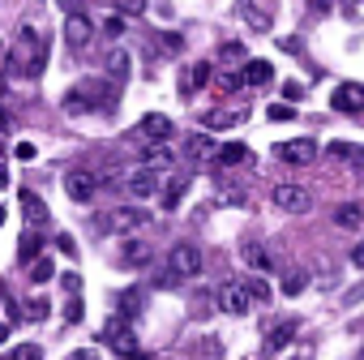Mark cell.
<instances>
[{
    "label": "cell",
    "mask_w": 364,
    "mask_h": 360,
    "mask_svg": "<svg viewBox=\"0 0 364 360\" xmlns=\"http://www.w3.org/2000/svg\"><path fill=\"white\" fill-rule=\"evenodd\" d=\"M43 60H48V48H43V35L31 26V22H22V31H18V39H14V48H9V73L14 78H39L43 73Z\"/></svg>",
    "instance_id": "1"
},
{
    "label": "cell",
    "mask_w": 364,
    "mask_h": 360,
    "mask_svg": "<svg viewBox=\"0 0 364 360\" xmlns=\"http://www.w3.org/2000/svg\"><path fill=\"white\" fill-rule=\"evenodd\" d=\"M103 343H107L112 351H120V356H133V351H137V334H133V322H129L124 313H112V317L103 322Z\"/></svg>",
    "instance_id": "2"
},
{
    "label": "cell",
    "mask_w": 364,
    "mask_h": 360,
    "mask_svg": "<svg viewBox=\"0 0 364 360\" xmlns=\"http://www.w3.org/2000/svg\"><path fill=\"white\" fill-rule=\"evenodd\" d=\"M167 266L176 270V279H198L202 275V249L193 245V240H180V245H171V253H167Z\"/></svg>",
    "instance_id": "3"
},
{
    "label": "cell",
    "mask_w": 364,
    "mask_h": 360,
    "mask_svg": "<svg viewBox=\"0 0 364 360\" xmlns=\"http://www.w3.org/2000/svg\"><path fill=\"white\" fill-rule=\"evenodd\" d=\"M274 159L287 163V167H313V159H317V142H313V137L279 142V146H274Z\"/></svg>",
    "instance_id": "4"
},
{
    "label": "cell",
    "mask_w": 364,
    "mask_h": 360,
    "mask_svg": "<svg viewBox=\"0 0 364 360\" xmlns=\"http://www.w3.org/2000/svg\"><path fill=\"white\" fill-rule=\"evenodd\" d=\"M274 206L279 211H287V215H309L313 211V194L304 189V185H274Z\"/></svg>",
    "instance_id": "5"
},
{
    "label": "cell",
    "mask_w": 364,
    "mask_h": 360,
    "mask_svg": "<svg viewBox=\"0 0 364 360\" xmlns=\"http://www.w3.org/2000/svg\"><path fill=\"white\" fill-rule=\"evenodd\" d=\"M150 223V215L141 206H116L103 215V232H141Z\"/></svg>",
    "instance_id": "6"
},
{
    "label": "cell",
    "mask_w": 364,
    "mask_h": 360,
    "mask_svg": "<svg viewBox=\"0 0 364 360\" xmlns=\"http://www.w3.org/2000/svg\"><path fill=\"white\" fill-rule=\"evenodd\" d=\"M65 194H69L73 202L90 206V202L99 198V176H95V171H82V167H73V171L65 176Z\"/></svg>",
    "instance_id": "7"
},
{
    "label": "cell",
    "mask_w": 364,
    "mask_h": 360,
    "mask_svg": "<svg viewBox=\"0 0 364 360\" xmlns=\"http://www.w3.org/2000/svg\"><path fill=\"white\" fill-rule=\"evenodd\" d=\"M90 39H95V22H90V14H82V9L65 14V43H69L73 52H82Z\"/></svg>",
    "instance_id": "8"
},
{
    "label": "cell",
    "mask_w": 364,
    "mask_h": 360,
    "mask_svg": "<svg viewBox=\"0 0 364 360\" xmlns=\"http://www.w3.org/2000/svg\"><path fill=\"white\" fill-rule=\"evenodd\" d=\"M330 107L347 112V116H364V86L360 82H338L334 95H330Z\"/></svg>",
    "instance_id": "9"
},
{
    "label": "cell",
    "mask_w": 364,
    "mask_h": 360,
    "mask_svg": "<svg viewBox=\"0 0 364 360\" xmlns=\"http://www.w3.org/2000/svg\"><path fill=\"white\" fill-rule=\"evenodd\" d=\"M249 305H253V300H249V292H245V283H240V279H228V283L219 287V309H223V313L245 317V313H249Z\"/></svg>",
    "instance_id": "10"
},
{
    "label": "cell",
    "mask_w": 364,
    "mask_h": 360,
    "mask_svg": "<svg viewBox=\"0 0 364 360\" xmlns=\"http://www.w3.org/2000/svg\"><path fill=\"white\" fill-rule=\"evenodd\" d=\"M129 73H133V56H129L124 48H112V52H107V78H103V82H107L112 90H124Z\"/></svg>",
    "instance_id": "11"
},
{
    "label": "cell",
    "mask_w": 364,
    "mask_h": 360,
    "mask_svg": "<svg viewBox=\"0 0 364 360\" xmlns=\"http://www.w3.org/2000/svg\"><path fill=\"white\" fill-rule=\"evenodd\" d=\"M296 334V322H279V326H266V339H262V351L266 356H279Z\"/></svg>",
    "instance_id": "12"
},
{
    "label": "cell",
    "mask_w": 364,
    "mask_h": 360,
    "mask_svg": "<svg viewBox=\"0 0 364 360\" xmlns=\"http://www.w3.org/2000/svg\"><path fill=\"white\" fill-rule=\"evenodd\" d=\"M129 194H133V198H141V202H146V198H154V194H159V171L137 167V171L129 176Z\"/></svg>",
    "instance_id": "13"
},
{
    "label": "cell",
    "mask_w": 364,
    "mask_h": 360,
    "mask_svg": "<svg viewBox=\"0 0 364 360\" xmlns=\"http://www.w3.org/2000/svg\"><path fill=\"white\" fill-rule=\"evenodd\" d=\"M137 129H141V137H146V142H167V137H171V120H167L163 112L141 116V120H137Z\"/></svg>",
    "instance_id": "14"
},
{
    "label": "cell",
    "mask_w": 364,
    "mask_h": 360,
    "mask_svg": "<svg viewBox=\"0 0 364 360\" xmlns=\"http://www.w3.org/2000/svg\"><path fill=\"white\" fill-rule=\"evenodd\" d=\"M215 150H219V146H215L210 129H206V133H193V137L185 142V154H189V163H210V159H215Z\"/></svg>",
    "instance_id": "15"
},
{
    "label": "cell",
    "mask_w": 364,
    "mask_h": 360,
    "mask_svg": "<svg viewBox=\"0 0 364 360\" xmlns=\"http://www.w3.org/2000/svg\"><path fill=\"white\" fill-rule=\"evenodd\" d=\"M215 163L219 167H245V163H253V150L245 142H228V146L215 150Z\"/></svg>",
    "instance_id": "16"
},
{
    "label": "cell",
    "mask_w": 364,
    "mask_h": 360,
    "mask_svg": "<svg viewBox=\"0 0 364 360\" xmlns=\"http://www.w3.org/2000/svg\"><path fill=\"white\" fill-rule=\"evenodd\" d=\"M120 262H124L129 270H141V266H150V245H146V240H129V245L120 249Z\"/></svg>",
    "instance_id": "17"
},
{
    "label": "cell",
    "mask_w": 364,
    "mask_h": 360,
    "mask_svg": "<svg viewBox=\"0 0 364 360\" xmlns=\"http://www.w3.org/2000/svg\"><path fill=\"white\" fill-rule=\"evenodd\" d=\"M210 78H215L210 60H198V65H193V69L185 73V82H180V86H185V95H198V90H202V86H206Z\"/></svg>",
    "instance_id": "18"
},
{
    "label": "cell",
    "mask_w": 364,
    "mask_h": 360,
    "mask_svg": "<svg viewBox=\"0 0 364 360\" xmlns=\"http://www.w3.org/2000/svg\"><path fill=\"white\" fill-rule=\"evenodd\" d=\"M240 78H245L249 86H266V82L274 78V65H270V60H245Z\"/></svg>",
    "instance_id": "19"
},
{
    "label": "cell",
    "mask_w": 364,
    "mask_h": 360,
    "mask_svg": "<svg viewBox=\"0 0 364 360\" xmlns=\"http://www.w3.org/2000/svg\"><path fill=\"white\" fill-rule=\"evenodd\" d=\"M171 163H176V154H171L167 142H150V146H146V167H150V171H163V167H171Z\"/></svg>",
    "instance_id": "20"
},
{
    "label": "cell",
    "mask_w": 364,
    "mask_h": 360,
    "mask_svg": "<svg viewBox=\"0 0 364 360\" xmlns=\"http://www.w3.org/2000/svg\"><path fill=\"white\" fill-rule=\"evenodd\" d=\"M240 253H245V262H249V266H253L257 275H266V270H279V266L270 262V253H266V249H262L257 240H249V245H240Z\"/></svg>",
    "instance_id": "21"
},
{
    "label": "cell",
    "mask_w": 364,
    "mask_h": 360,
    "mask_svg": "<svg viewBox=\"0 0 364 360\" xmlns=\"http://www.w3.org/2000/svg\"><path fill=\"white\" fill-rule=\"evenodd\" d=\"M236 14H240V18H245L257 35H266V31H270V14H266V9H257L253 0H240V9H236Z\"/></svg>",
    "instance_id": "22"
},
{
    "label": "cell",
    "mask_w": 364,
    "mask_h": 360,
    "mask_svg": "<svg viewBox=\"0 0 364 360\" xmlns=\"http://www.w3.org/2000/svg\"><path fill=\"white\" fill-rule=\"evenodd\" d=\"M22 211H26V228H39V223H48V206L31 194V189H22Z\"/></svg>",
    "instance_id": "23"
},
{
    "label": "cell",
    "mask_w": 364,
    "mask_h": 360,
    "mask_svg": "<svg viewBox=\"0 0 364 360\" xmlns=\"http://www.w3.org/2000/svg\"><path fill=\"white\" fill-rule=\"evenodd\" d=\"M26 266H31V283H35V287L56 279V262H52V258H43V253H39V258H31Z\"/></svg>",
    "instance_id": "24"
},
{
    "label": "cell",
    "mask_w": 364,
    "mask_h": 360,
    "mask_svg": "<svg viewBox=\"0 0 364 360\" xmlns=\"http://www.w3.org/2000/svg\"><path fill=\"white\" fill-rule=\"evenodd\" d=\"M240 283H245V292H249V300H257V305H266V300H274V292H270V283H266V279H262L257 270H253V275H245Z\"/></svg>",
    "instance_id": "25"
},
{
    "label": "cell",
    "mask_w": 364,
    "mask_h": 360,
    "mask_svg": "<svg viewBox=\"0 0 364 360\" xmlns=\"http://www.w3.org/2000/svg\"><path fill=\"white\" fill-rule=\"evenodd\" d=\"M185 194H189V176L171 180V185L163 189V206H167V211H176V206H180V198H185Z\"/></svg>",
    "instance_id": "26"
},
{
    "label": "cell",
    "mask_w": 364,
    "mask_h": 360,
    "mask_svg": "<svg viewBox=\"0 0 364 360\" xmlns=\"http://www.w3.org/2000/svg\"><path fill=\"white\" fill-rule=\"evenodd\" d=\"M95 31H103L107 39H120V35H124V14H107V18H103Z\"/></svg>",
    "instance_id": "27"
},
{
    "label": "cell",
    "mask_w": 364,
    "mask_h": 360,
    "mask_svg": "<svg viewBox=\"0 0 364 360\" xmlns=\"http://www.w3.org/2000/svg\"><path fill=\"white\" fill-rule=\"evenodd\" d=\"M360 219H364V215H360V206H338V211H334V223H338V228H347V232H351V228H360Z\"/></svg>",
    "instance_id": "28"
},
{
    "label": "cell",
    "mask_w": 364,
    "mask_h": 360,
    "mask_svg": "<svg viewBox=\"0 0 364 360\" xmlns=\"http://www.w3.org/2000/svg\"><path fill=\"white\" fill-rule=\"evenodd\" d=\"M304 287H309V275H304V270H287V275H283V292H287V296H300Z\"/></svg>",
    "instance_id": "29"
},
{
    "label": "cell",
    "mask_w": 364,
    "mask_h": 360,
    "mask_svg": "<svg viewBox=\"0 0 364 360\" xmlns=\"http://www.w3.org/2000/svg\"><path fill=\"white\" fill-rule=\"evenodd\" d=\"M330 154L334 159H351V163H364V150L351 146V142H330Z\"/></svg>",
    "instance_id": "30"
},
{
    "label": "cell",
    "mask_w": 364,
    "mask_h": 360,
    "mask_svg": "<svg viewBox=\"0 0 364 360\" xmlns=\"http://www.w3.org/2000/svg\"><path fill=\"white\" fill-rule=\"evenodd\" d=\"M35 249H39V232H35V228H26V232H22V245H18V258H22V262H31V258H35Z\"/></svg>",
    "instance_id": "31"
},
{
    "label": "cell",
    "mask_w": 364,
    "mask_h": 360,
    "mask_svg": "<svg viewBox=\"0 0 364 360\" xmlns=\"http://www.w3.org/2000/svg\"><path fill=\"white\" fill-rule=\"evenodd\" d=\"M43 351H39V343H18L9 356H0V360H39Z\"/></svg>",
    "instance_id": "32"
},
{
    "label": "cell",
    "mask_w": 364,
    "mask_h": 360,
    "mask_svg": "<svg viewBox=\"0 0 364 360\" xmlns=\"http://www.w3.org/2000/svg\"><path fill=\"white\" fill-rule=\"evenodd\" d=\"M236 120H240V112H210L202 125H206V129H228V125H236Z\"/></svg>",
    "instance_id": "33"
},
{
    "label": "cell",
    "mask_w": 364,
    "mask_h": 360,
    "mask_svg": "<svg viewBox=\"0 0 364 360\" xmlns=\"http://www.w3.org/2000/svg\"><path fill=\"white\" fill-rule=\"evenodd\" d=\"M137 309H141V292H124V296H120V305H116V313H124L129 322H133V313H137Z\"/></svg>",
    "instance_id": "34"
},
{
    "label": "cell",
    "mask_w": 364,
    "mask_h": 360,
    "mask_svg": "<svg viewBox=\"0 0 364 360\" xmlns=\"http://www.w3.org/2000/svg\"><path fill=\"white\" fill-rule=\"evenodd\" d=\"M219 60H232V65H245L249 56H245V43H223L219 48Z\"/></svg>",
    "instance_id": "35"
},
{
    "label": "cell",
    "mask_w": 364,
    "mask_h": 360,
    "mask_svg": "<svg viewBox=\"0 0 364 360\" xmlns=\"http://www.w3.org/2000/svg\"><path fill=\"white\" fill-rule=\"evenodd\" d=\"M266 116H270L274 125H279V120H291V116H296V103H287V99H283V103H270Z\"/></svg>",
    "instance_id": "36"
},
{
    "label": "cell",
    "mask_w": 364,
    "mask_h": 360,
    "mask_svg": "<svg viewBox=\"0 0 364 360\" xmlns=\"http://www.w3.org/2000/svg\"><path fill=\"white\" fill-rule=\"evenodd\" d=\"M159 48H163V52H171V56H176V52H180V48H185V39H180V35H171V31H159Z\"/></svg>",
    "instance_id": "37"
},
{
    "label": "cell",
    "mask_w": 364,
    "mask_h": 360,
    "mask_svg": "<svg viewBox=\"0 0 364 360\" xmlns=\"http://www.w3.org/2000/svg\"><path fill=\"white\" fill-rule=\"evenodd\" d=\"M146 5H150V0H116V14H146Z\"/></svg>",
    "instance_id": "38"
},
{
    "label": "cell",
    "mask_w": 364,
    "mask_h": 360,
    "mask_svg": "<svg viewBox=\"0 0 364 360\" xmlns=\"http://www.w3.org/2000/svg\"><path fill=\"white\" fill-rule=\"evenodd\" d=\"M215 82H219L223 90H240V86H245V78H240V73H215Z\"/></svg>",
    "instance_id": "39"
},
{
    "label": "cell",
    "mask_w": 364,
    "mask_h": 360,
    "mask_svg": "<svg viewBox=\"0 0 364 360\" xmlns=\"http://www.w3.org/2000/svg\"><path fill=\"white\" fill-rule=\"evenodd\" d=\"M283 99H287V103H300V99H304V86H300V82H283Z\"/></svg>",
    "instance_id": "40"
},
{
    "label": "cell",
    "mask_w": 364,
    "mask_h": 360,
    "mask_svg": "<svg viewBox=\"0 0 364 360\" xmlns=\"http://www.w3.org/2000/svg\"><path fill=\"white\" fill-rule=\"evenodd\" d=\"M82 313H86V305H82V300H77V292H73V300L65 305V317H69V322H82Z\"/></svg>",
    "instance_id": "41"
},
{
    "label": "cell",
    "mask_w": 364,
    "mask_h": 360,
    "mask_svg": "<svg viewBox=\"0 0 364 360\" xmlns=\"http://www.w3.org/2000/svg\"><path fill=\"white\" fill-rule=\"evenodd\" d=\"M56 249H60L65 258H77V240H73V236H60V240H56Z\"/></svg>",
    "instance_id": "42"
},
{
    "label": "cell",
    "mask_w": 364,
    "mask_h": 360,
    "mask_svg": "<svg viewBox=\"0 0 364 360\" xmlns=\"http://www.w3.org/2000/svg\"><path fill=\"white\" fill-rule=\"evenodd\" d=\"M351 266H355V270H364V240H355V245H351Z\"/></svg>",
    "instance_id": "43"
},
{
    "label": "cell",
    "mask_w": 364,
    "mask_h": 360,
    "mask_svg": "<svg viewBox=\"0 0 364 360\" xmlns=\"http://www.w3.org/2000/svg\"><path fill=\"white\" fill-rule=\"evenodd\" d=\"M14 154H18V159H35V146H31V142H18Z\"/></svg>",
    "instance_id": "44"
},
{
    "label": "cell",
    "mask_w": 364,
    "mask_h": 360,
    "mask_svg": "<svg viewBox=\"0 0 364 360\" xmlns=\"http://www.w3.org/2000/svg\"><path fill=\"white\" fill-rule=\"evenodd\" d=\"M309 9H313V14H326V9H330V0H309Z\"/></svg>",
    "instance_id": "45"
},
{
    "label": "cell",
    "mask_w": 364,
    "mask_h": 360,
    "mask_svg": "<svg viewBox=\"0 0 364 360\" xmlns=\"http://www.w3.org/2000/svg\"><path fill=\"white\" fill-rule=\"evenodd\" d=\"M9 334H14V330H9V322H0V347L9 343Z\"/></svg>",
    "instance_id": "46"
},
{
    "label": "cell",
    "mask_w": 364,
    "mask_h": 360,
    "mask_svg": "<svg viewBox=\"0 0 364 360\" xmlns=\"http://www.w3.org/2000/svg\"><path fill=\"white\" fill-rule=\"evenodd\" d=\"M69 360H95V351H90V347H82V351H73Z\"/></svg>",
    "instance_id": "47"
},
{
    "label": "cell",
    "mask_w": 364,
    "mask_h": 360,
    "mask_svg": "<svg viewBox=\"0 0 364 360\" xmlns=\"http://www.w3.org/2000/svg\"><path fill=\"white\" fill-rule=\"evenodd\" d=\"M5 129H9V112H5V107H0V133H5Z\"/></svg>",
    "instance_id": "48"
},
{
    "label": "cell",
    "mask_w": 364,
    "mask_h": 360,
    "mask_svg": "<svg viewBox=\"0 0 364 360\" xmlns=\"http://www.w3.org/2000/svg\"><path fill=\"white\" fill-rule=\"evenodd\" d=\"M124 360H154L150 351H133V356H124Z\"/></svg>",
    "instance_id": "49"
},
{
    "label": "cell",
    "mask_w": 364,
    "mask_h": 360,
    "mask_svg": "<svg viewBox=\"0 0 364 360\" xmlns=\"http://www.w3.org/2000/svg\"><path fill=\"white\" fill-rule=\"evenodd\" d=\"M9 185V171H5V163H0V189H5Z\"/></svg>",
    "instance_id": "50"
},
{
    "label": "cell",
    "mask_w": 364,
    "mask_h": 360,
    "mask_svg": "<svg viewBox=\"0 0 364 360\" xmlns=\"http://www.w3.org/2000/svg\"><path fill=\"white\" fill-rule=\"evenodd\" d=\"M0 228H5V206H0Z\"/></svg>",
    "instance_id": "51"
},
{
    "label": "cell",
    "mask_w": 364,
    "mask_h": 360,
    "mask_svg": "<svg viewBox=\"0 0 364 360\" xmlns=\"http://www.w3.org/2000/svg\"><path fill=\"white\" fill-rule=\"evenodd\" d=\"M291 360H309V356H291Z\"/></svg>",
    "instance_id": "52"
},
{
    "label": "cell",
    "mask_w": 364,
    "mask_h": 360,
    "mask_svg": "<svg viewBox=\"0 0 364 360\" xmlns=\"http://www.w3.org/2000/svg\"><path fill=\"white\" fill-rule=\"evenodd\" d=\"M351 5H364V0H351Z\"/></svg>",
    "instance_id": "53"
}]
</instances>
